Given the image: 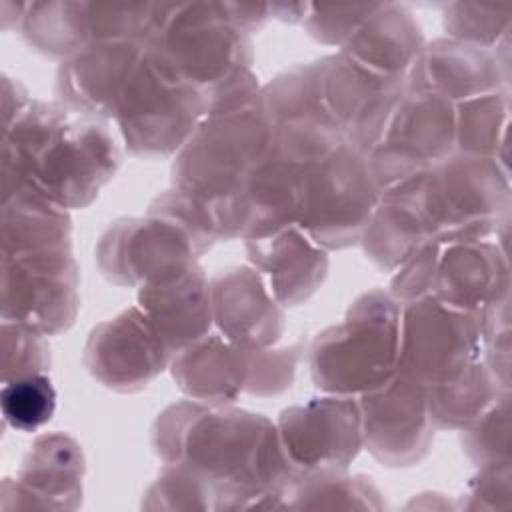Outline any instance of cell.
Listing matches in <instances>:
<instances>
[{"label":"cell","mask_w":512,"mask_h":512,"mask_svg":"<svg viewBox=\"0 0 512 512\" xmlns=\"http://www.w3.org/2000/svg\"><path fill=\"white\" fill-rule=\"evenodd\" d=\"M248 248L250 258L270 274L276 296L286 304L308 298L324 278V254L292 224L274 236L252 238Z\"/></svg>","instance_id":"cell-18"},{"label":"cell","mask_w":512,"mask_h":512,"mask_svg":"<svg viewBox=\"0 0 512 512\" xmlns=\"http://www.w3.org/2000/svg\"><path fill=\"white\" fill-rule=\"evenodd\" d=\"M204 114H208L204 90L142 48L114 114L130 150L146 156L168 154Z\"/></svg>","instance_id":"cell-5"},{"label":"cell","mask_w":512,"mask_h":512,"mask_svg":"<svg viewBox=\"0 0 512 512\" xmlns=\"http://www.w3.org/2000/svg\"><path fill=\"white\" fill-rule=\"evenodd\" d=\"M378 196L370 164L358 148L342 144L308 170L298 222L316 242L348 246L368 228Z\"/></svg>","instance_id":"cell-6"},{"label":"cell","mask_w":512,"mask_h":512,"mask_svg":"<svg viewBox=\"0 0 512 512\" xmlns=\"http://www.w3.org/2000/svg\"><path fill=\"white\" fill-rule=\"evenodd\" d=\"M156 446L164 460L192 466L238 496L280 488L288 476L274 426L246 412L172 406L158 420Z\"/></svg>","instance_id":"cell-2"},{"label":"cell","mask_w":512,"mask_h":512,"mask_svg":"<svg viewBox=\"0 0 512 512\" xmlns=\"http://www.w3.org/2000/svg\"><path fill=\"white\" fill-rule=\"evenodd\" d=\"M398 308L382 292L362 296L344 324L326 330L312 348V374L330 392H370L384 386L398 366Z\"/></svg>","instance_id":"cell-4"},{"label":"cell","mask_w":512,"mask_h":512,"mask_svg":"<svg viewBox=\"0 0 512 512\" xmlns=\"http://www.w3.org/2000/svg\"><path fill=\"white\" fill-rule=\"evenodd\" d=\"M76 286L68 248L2 252V320L42 334L62 332L78 308Z\"/></svg>","instance_id":"cell-7"},{"label":"cell","mask_w":512,"mask_h":512,"mask_svg":"<svg viewBox=\"0 0 512 512\" xmlns=\"http://www.w3.org/2000/svg\"><path fill=\"white\" fill-rule=\"evenodd\" d=\"M236 344L208 338L180 350L172 368L180 386L202 400L226 402L236 398L248 380V356Z\"/></svg>","instance_id":"cell-19"},{"label":"cell","mask_w":512,"mask_h":512,"mask_svg":"<svg viewBox=\"0 0 512 512\" xmlns=\"http://www.w3.org/2000/svg\"><path fill=\"white\" fill-rule=\"evenodd\" d=\"M212 308L222 332L244 350L274 342L282 330L278 306L266 294L258 276L248 270L214 278Z\"/></svg>","instance_id":"cell-15"},{"label":"cell","mask_w":512,"mask_h":512,"mask_svg":"<svg viewBox=\"0 0 512 512\" xmlns=\"http://www.w3.org/2000/svg\"><path fill=\"white\" fill-rule=\"evenodd\" d=\"M368 448L388 464L418 460L430 442V406L426 386L400 374L370 390L362 400Z\"/></svg>","instance_id":"cell-9"},{"label":"cell","mask_w":512,"mask_h":512,"mask_svg":"<svg viewBox=\"0 0 512 512\" xmlns=\"http://www.w3.org/2000/svg\"><path fill=\"white\" fill-rule=\"evenodd\" d=\"M4 422L20 432H34L56 410V390L48 376L34 374L4 382L0 392Z\"/></svg>","instance_id":"cell-22"},{"label":"cell","mask_w":512,"mask_h":512,"mask_svg":"<svg viewBox=\"0 0 512 512\" xmlns=\"http://www.w3.org/2000/svg\"><path fill=\"white\" fill-rule=\"evenodd\" d=\"M442 300H416L404 314L400 374L434 386L460 374L470 352V326Z\"/></svg>","instance_id":"cell-8"},{"label":"cell","mask_w":512,"mask_h":512,"mask_svg":"<svg viewBox=\"0 0 512 512\" xmlns=\"http://www.w3.org/2000/svg\"><path fill=\"white\" fill-rule=\"evenodd\" d=\"M108 132L68 110L30 100L4 126L2 192L26 188L60 208L88 204L116 166Z\"/></svg>","instance_id":"cell-1"},{"label":"cell","mask_w":512,"mask_h":512,"mask_svg":"<svg viewBox=\"0 0 512 512\" xmlns=\"http://www.w3.org/2000/svg\"><path fill=\"white\" fill-rule=\"evenodd\" d=\"M372 8L374 4L336 6V8L312 6V14L308 16V30L324 42H344V40L348 42V38L368 18Z\"/></svg>","instance_id":"cell-24"},{"label":"cell","mask_w":512,"mask_h":512,"mask_svg":"<svg viewBox=\"0 0 512 512\" xmlns=\"http://www.w3.org/2000/svg\"><path fill=\"white\" fill-rule=\"evenodd\" d=\"M140 56L134 40L92 42L60 68L58 92L76 110L114 116Z\"/></svg>","instance_id":"cell-13"},{"label":"cell","mask_w":512,"mask_h":512,"mask_svg":"<svg viewBox=\"0 0 512 512\" xmlns=\"http://www.w3.org/2000/svg\"><path fill=\"white\" fill-rule=\"evenodd\" d=\"M140 304L168 352L192 346L210 328V288L202 270L192 262L146 282Z\"/></svg>","instance_id":"cell-14"},{"label":"cell","mask_w":512,"mask_h":512,"mask_svg":"<svg viewBox=\"0 0 512 512\" xmlns=\"http://www.w3.org/2000/svg\"><path fill=\"white\" fill-rule=\"evenodd\" d=\"M142 48L208 92L248 72L250 42L228 4L154 6Z\"/></svg>","instance_id":"cell-3"},{"label":"cell","mask_w":512,"mask_h":512,"mask_svg":"<svg viewBox=\"0 0 512 512\" xmlns=\"http://www.w3.org/2000/svg\"><path fill=\"white\" fill-rule=\"evenodd\" d=\"M412 256H414L412 262H408L394 280V292L402 300H414L424 296L426 290L436 280V268H438L436 246L426 242Z\"/></svg>","instance_id":"cell-25"},{"label":"cell","mask_w":512,"mask_h":512,"mask_svg":"<svg viewBox=\"0 0 512 512\" xmlns=\"http://www.w3.org/2000/svg\"><path fill=\"white\" fill-rule=\"evenodd\" d=\"M420 32L410 12L396 4H374L362 26L344 44V56L362 68L402 78V72L418 60Z\"/></svg>","instance_id":"cell-16"},{"label":"cell","mask_w":512,"mask_h":512,"mask_svg":"<svg viewBox=\"0 0 512 512\" xmlns=\"http://www.w3.org/2000/svg\"><path fill=\"white\" fill-rule=\"evenodd\" d=\"M50 364L42 332L20 322L2 320V384L42 374Z\"/></svg>","instance_id":"cell-23"},{"label":"cell","mask_w":512,"mask_h":512,"mask_svg":"<svg viewBox=\"0 0 512 512\" xmlns=\"http://www.w3.org/2000/svg\"><path fill=\"white\" fill-rule=\"evenodd\" d=\"M196 248L170 218L118 222L102 238L98 258L104 274L118 284L150 282L192 262Z\"/></svg>","instance_id":"cell-10"},{"label":"cell","mask_w":512,"mask_h":512,"mask_svg":"<svg viewBox=\"0 0 512 512\" xmlns=\"http://www.w3.org/2000/svg\"><path fill=\"white\" fill-rule=\"evenodd\" d=\"M70 218L64 208L18 188L2 198V252L68 248Z\"/></svg>","instance_id":"cell-20"},{"label":"cell","mask_w":512,"mask_h":512,"mask_svg":"<svg viewBox=\"0 0 512 512\" xmlns=\"http://www.w3.org/2000/svg\"><path fill=\"white\" fill-rule=\"evenodd\" d=\"M82 454L64 434L40 436L22 462L18 478L2 484V508L16 496L28 498L26 506H50V496H76L80 490Z\"/></svg>","instance_id":"cell-17"},{"label":"cell","mask_w":512,"mask_h":512,"mask_svg":"<svg viewBox=\"0 0 512 512\" xmlns=\"http://www.w3.org/2000/svg\"><path fill=\"white\" fill-rule=\"evenodd\" d=\"M20 32L26 42L44 54L80 52L92 38L90 4L32 2L26 4Z\"/></svg>","instance_id":"cell-21"},{"label":"cell","mask_w":512,"mask_h":512,"mask_svg":"<svg viewBox=\"0 0 512 512\" xmlns=\"http://www.w3.org/2000/svg\"><path fill=\"white\" fill-rule=\"evenodd\" d=\"M360 410L342 398L312 400L280 418L286 460L308 470L344 468L360 448Z\"/></svg>","instance_id":"cell-11"},{"label":"cell","mask_w":512,"mask_h":512,"mask_svg":"<svg viewBox=\"0 0 512 512\" xmlns=\"http://www.w3.org/2000/svg\"><path fill=\"white\" fill-rule=\"evenodd\" d=\"M166 352L150 318L128 310L92 332L86 364L106 386L132 390L144 386L164 368Z\"/></svg>","instance_id":"cell-12"}]
</instances>
